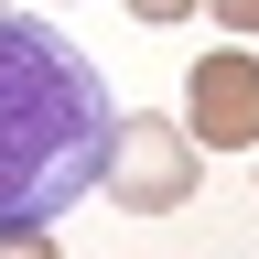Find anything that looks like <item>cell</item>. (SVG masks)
<instances>
[{
    "mask_svg": "<svg viewBox=\"0 0 259 259\" xmlns=\"http://www.w3.org/2000/svg\"><path fill=\"white\" fill-rule=\"evenodd\" d=\"M194 141L173 119H151V108H130V119H108V151H97V194L108 205H130V216H173V205H194Z\"/></svg>",
    "mask_w": 259,
    "mask_h": 259,
    "instance_id": "obj_2",
    "label": "cell"
},
{
    "mask_svg": "<svg viewBox=\"0 0 259 259\" xmlns=\"http://www.w3.org/2000/svg\"><path fill=\"white\" fill-rule=\"evenodd\" d=\"M184 11H205V0H130V22H184Z\"/></svg>",
    "mask_w": 259,
    "mask_h": 259,
    "instance_id": "obj_6",
    "label": "cell"
},
{
    "mask_svg": "<svg viewBox=\"0 0 259 259\" xmlns=\"http://www.w3.org/2000/svg\"><path fill=\"white\" fill-rule=\"evenodd\" d=\"M108 119V76L76 32H54L44 11H0V227H54L65 205H87Z\"/></svg>",
    "mask_w": 259,
    "mask_h": 259,
    "instance_id": "obj_1",
    "label": "cell"
},
{
    "mask_svg": "<svg viewBox=\"0 0 259 259\" xmlns=\"http://www.w3.org/2000/svg\"><path fill=\"white\" fill-rule=\"evenodd\" d=\"M0 259H54V227H0Z\"/></svg>",
    "mask_w": 259,
    "mask_h": 259,
    "instance_id": "obj_4",
    "label": "cell"
},
{
    "mask_svg": "<svg viewBox=\"0 0 259 259\" xmlns=\"http://www.w3.org/2000/svg\"><path fill=\"white\" fill-rule=\"evenodd\" d=\"M184 141L194 151H259V54L248 44H216L184 87Z\"/></svg>",
    "mask_w": 259,
    "mask_h": 259,
    "instance_id": "obj_3",
    "label": "cell"
},
{
    "mask_svg": "<svg viewBox=\"0 0 259 259\" xmlns=\"http://www.w3.org/2000/svg\"><path fill=\"white\" fill-rule=\"evenodd\" d=\"M205 11H216L227 32H238V44H248V32H259V0H205Z\"/></svg>",
    "mask_w": 259,
    "mask_h": 259,
    "instance_id": "obj_5",
    "label": "cell"
},
{
    "mask_svg": "<svg viewBox=\"0 0 259 259\" xmlns=\"http://www.w3.org/2000/svg\"><path fill=\"white\" fill-rule=\"evenodd\" d=\"M0 11H11V0H0Z\"/></svg>",
    "mask_w": 259,
    "mask_h": 259,
    "instance_id": "obj_7",
    "label": "cell"
}]
</instances>
